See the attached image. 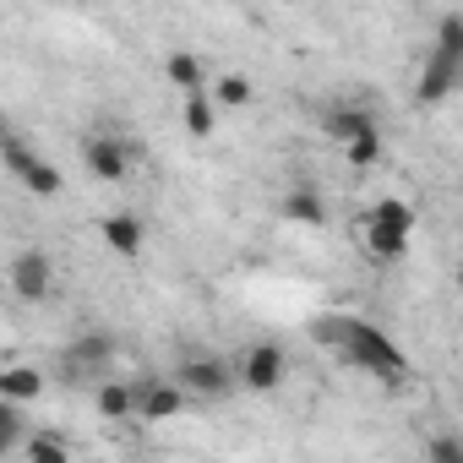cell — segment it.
Segmentation results:
<instances>
[{
  "label": "cell",
  "mask_w": 463,
  "mask_h": 463,
  "mask_svg": "<svg viewBox=\"0 0 463 463\" xmlns=\"http://www.w3.org/2000/svg\"><path fill=\"white\" fill-rule=\"evenodd\" d=\"M17 452H28V463H66V458H71V441H66V436L39 430V436H23V447H17Z\"/></svg>",
  "instance_id": "7402d4cb"
},
{
  "label": "cell",
  "mask_w": 463,
  "mask_h": 463,
  "mask_svg": "<svg viewBox=\"0 0 463 463\" xmlns=\"http://www.w3.org/2000/svg\"><path fill=\"white\" fill-rule=\"evenodd\" d=\"M284 376H289V354L279 344H251L235 371V382H246V392H279Z\"/></svg>",
  "instance_id": "5b68a950"
},
{
  "label": "cell",
  "mask_w": 463,
  "mask_h": 463,
  "mask_svg": "<svg viewBox=\"0 0 463 463\" xmlns=\"http://www.w3.org/2000/svg\"><path fill=\"white\" fill-rule=\"evenodd\" d=\"M50 387V376L39 365H0V398H12V403H39Z\"/></svg>",
  "instance_id": "30bf717a"
},
{
  "label": "cell",
  "mask_w": 463,
  "mask_h": 463,
  "mask_svg": "<svg viewBox=\"0 0 463 463\" xmlns=\"http://www.w3.org/2000/svg\"><path fill=\"white\" fill-rule=\"evenodd\" d=\"M93 409H99V420H131V382L99 376V387H93Z\"/></svg>",
  "instance_id": "2e32d148"
},
{
  "label": "cell",
  "mask_w": 463,
  "mask_h": 463,
  "mask_svg": "<svg viewBox=\"0 0 463 463\" xmlns=\"http://www.w3.org/2000/svg\"><path fill=\"white\" fill-rule=\"evenodd\" d=\"M365 218H376V223H392V229H403V235H414V223H420V213H414L403 196H376Z\"/></svg>",
  "instance_id": "44dd1931"
},
{
  "label": "cell",
  "mask_w": 463,
  "mask_h": 463,
  "mask_svg": "<svg viewBox=\"0 0 463 463\" xmlns=\"http://www.w3.org/2000/svg\"><path fill=\"white\" fill-rule=\"evenodd\" d=\"M371 126H376V115L360 109V104H333V109L322 115V131H327L333 142H349V137H360V131H371Z\"/></svg>",
  "instance_id": "4fadbf2b"
},
{
  "label": "cell",
  "mask_w": 463,
  "mask_h": 463,
  "mask_svg": "<svg viewBox=\"0 0 463 463\" xmlns=\"http://www.w3.org/2000/svg\"><path fill=\"white\" fill-rule=\"evenodd\" d=\"M279 213H284L289 223H311V229L327 218V207H322V196H317L311 185H289V191H284V202H279Z\"/></svg>",
  "instance_id": "9a60e30c"
},
{
  "label": "cell",
  "mask_w": 463,
  "mask_h": 463,
  "mask_svg": "<svg viewBox=\"0 0 463 463\" xmlns=\"http://www.w3.org/2000/svg\"><path fill=\"white\" fill-rule=\"evenodd\" d=\"M257 99V88H251V77H241V71H223L218 82H213V104L218 109H246Z\"/></svg>",
  "instance_id": "ffe728a7"
},
{
  "label": "cell",
  "mask_w": 463,
  "mask_h": 463,
  "mask_svg": "<svg viewBox=\"0 0 463 463\" xmlns=\"http://www.w3.org/2000/svg\"><path fill=\"white\" fill-rule=\"evenodd\" d=\"M28 436V403H12V398H0V458L17 452Z\"/></svg>",
  "instance_id": "d6986e66"
},
{
  "label": "cell",
  "mask_w": 463,
  "mask_h": 463,
  "mask_svg": "<svg viewBox=\"0 0 463 463\" xmlns=\"http://www.w3.org/2000/svg\"><path fill=\"white\" fill-rule=\"evenodd\" d=\"M104 246H109L115 257H142V246H147L142 218H137V213H109V218H104Z\"/></svg>",
  "instance_id": "9c48e42d"
},
{
  "label": "cell",
  "mask_w": 463,
  "mask_h": 463,
  "mask_svg": "<svg viewBox=\"0 0 463 463\" xmlns=\"http://www.w3.org/2000/svg\"><path fill=\"white\" fill-rule=\"evenodd\" d=\"M180 126H185V137H213V131H218V104H213L207 88L185 93V104H180Z\"/></svg>",
  "instance_id": "7c38bea8"
},
{
  "label": "cell",
  "mask_w": 463,
  "mask_h": 463,
  "mask_svg": "<svg viewBox=\"0 0 463 463\" xmlns=\"http://www.w3.org/2000/svg\"><path fill=\"white\" fill-rule=\"evenodd\" d=\"M115 354H120L115 333H104V327H88V333H77V338L66 344V354H61V371H66V382H99V376H109Z\"/></svg>",
  "instance_id": "7a4b0ae2"
},
{
  "label": "cell",
  "mask_w": 463,
  "mask_h": 463,
  "mask_svg": "<svg viewBox=\"0 0 463 463\" xmlns=\"http://www.w3.org/2000/svg\"><path fill=\"white\" fill-rule=\"evenodd\" d=\"M425 458H430V463H463V441H458V436H436V441L425 447Z\"/></svg>",
  "instance_id": "cb8c5ba5"
},
{
  "label": "cell",
  "mask_w": 463,
  "mask_h": 463,
  "mask_svg": "<svg viewBox=\"0 0 463 463\" xmlns=\"http://www.w3.org/2000/svg\"><path fill=\"white\" fill-rule=\"evenodd\" d=\"M82 164H88L93 180L120 185V180L131 175V147H126L120 137H88V142H82Z\"/></svg>",
  "instance_id": "ba28073f"
},
{
  "label": "cell",
  "mask_w": 463,
  "mask_h": 463,
  "mask_svg": "<svg viewBox=\"0 0 463 463\" xmlns=\"http://www.w3.org/2000/svg\"><path fill=\"white\" fill-rule=\"evenodd\" d=\"M6 284H12V295H17V300L39 306V300H50V289H55V268H50V257H44L39 246H28V251H17V257H12Z\"/></svg>",
  "instance_id": "8992f818"
},
{
  "label": "cell",
  "mask_w": 463,
  "mask_h": 463,
  "mask_svg": "<svg viewBox=\"0 0 463 463\" xmlns=\"http://www.w3.org/2000/svg\"><path fill=\"white\" fill-rule=\"evenodd\" d=\"M382 153H387V142H382V126H371V131H360V137H349V142H344V158H349V169H376V164H382Z\"/></svg>",
  "instance_id": "ac0fdd59"
},
{
  "label": "cell",
  "mask_w": 463,
  "mask_h": 463,
  "mask_svg": "<svg viewBox=\"0 0 463 463\" xmlns=\"http://www.w3.org/2000/svg\"><path fill=\"white\" fill-rule=\"evenodd\" d=\"M311 344H322V349H333L344 365H354V371H371V376H382V382H403L409 376V360H403V349L376 327V322H365V317H349V311H333V317H317L311 327Z\"/></svg>",
  "instance_id": "6da1fadb"
},
{
  "label": "cell",
  "mask_w": 463,
  "mask_h": 463,
  "mask_svg": "<svg viewBox=\"0 0 463 463\" xmlns=\"http://www.w3.org/2000/svg\"><path fill=\"white\" fill-rule=\"evenodd\" d=\"M360 246H365V257H376V262H398V257L409 251V235H403V229H392V223H376V218H365V229H360Z\"/></svg>",
  "instance_id": "8fae6325"
},
{
  "label": "cell",
  "mask_w": 463,
  "mask_h": 463,
  "mask_svg": "<svg viewBox=\"0 0 463 463\" xmlns=\"http://www.w3.org/2000/svg\"><path fill=\"white\" fill-rule=\"evenodd\" d=\"M164 77L180 88V93H196V88H207V66H202V55H191V50H175L169 61H164Z\"/></svg>",
  "instance_id": "5bb4252c"
},
{
  "label": "cell",
  "mask_w": 463,
  "mask_h": 463,
  "mask_svg": "<svg viewBox=\"0 0 463 463\" xmlns=\"http://www.w3.org/2000/svg\"><path fill=\"white\" fill-rule=\"evenodd\" d=\"M175 382H180V392H185V398H223L229 387H235L229 365H223V360H213V354H191V360H180Z\"/></svg>",
  "instance_id": "52a82bcc"
},
{
  "label": "cell",
  "mask_w": 463,
  "mask_h": 463,
  "mask_svg": "<svg viewBox=\"0 0 463 463\" xmlns=\"http://www.w3.org/2000/svg\"><path fill=\"white\" fill-rule=\"evenodd\" d=\"M185 409V392L175 376H137L131 382V420H175Z\"/></svg>",
  "instance_id": "3957f363"
},
{
  "label": "cell",
  "mask_w": 463,
  "mask_h": 463,
  "mask_svg": "<svg viewBox=\"0 0 463 463\" xmlns=\"http://www.w3.org/2000/svg\"><path fill=\"white\" fill-rule=\"evenodd\" d=\"M436 50H447V55H463V17H458V12H447V17L436 23Z\"/></svg>",
  "instance_id": "603a6c76"
},
{
  "label": "cell",
  "mask_w": 463,
  "mask_h": 463,
  "mask_svg": "<svg viewBox=\"0 0 463 463\" xmlns=\"http://www.w3.org/2000/svg\"><path fill=\"white\" fill-rule=\"evenodd\" d=\"M6 131H12V120H6V115H0V137H6Z\"/></svg>",
  "instance_id": "d4e9b609"
},
{
  "label": "cell",
  "mask_w": 463,
  "mask_h": 463,
  "mask_svg": "<svg viewBox=\"0 0 463 463\" xmlns=\"http://www.w3.org/2000/svg\"><path fill=\"white\" fill-rule=\"evenodd\" d=\"M17 180H23V185H28V196H39V202H50V196H61V191H66V180H61V169H55L50 158H39V153L28 158V169H23Z\"/></svg>",
  "instance_id": "e0dca14e"
},
{
  "label": "cell",
  "mask_w": 463,
  "mask_h": 463,
  "mask_svg": "<svg viewBox=\"0 0 463 463\" xmlns=\"http://www.w3.org/2000/svg\"><path fill=\"white\" fill-rule=\"evenodd\" d=\"M458 82H463V55L430 50V61L420 66V82H414V104L436 109V104H447V99L458 93Z\"/></svg>",
  "instance_id": "277c9868"
}]
</instances>
